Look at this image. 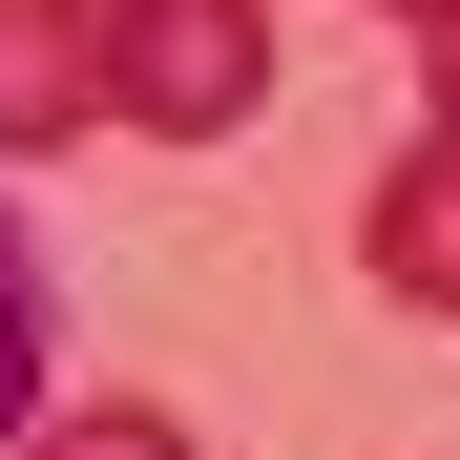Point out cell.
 I'll return each instance as SVG.
<instances>
[{
    "instance_id": "7a4b0ae2",
    "label": "cell",
    "mask_w": 460,
    "mask_h": 460,
    "mask_svg": "<svg viewBox=\"0 0 460 460\" xmlns=\"http://www.w3.org/2000/svg\"><path fill=\"white\" fill-rule=\"evenodd\" d=\"M105 126V0H0V146Z\"/></svg>"
},
{
    "instance_id": "5b68a950",
    "label": "cell",
    "mask_w": 460,
    "mask_h": 460,
    "mask_svg": "<svg viewBox=\"0 0 460 460\" xmlns=\"http://www.w3.org/2000/svg\"><path fill=\"white\" fill-rule=\"evenodd\" d=\"M42 460H189V419H146V398H105V419H63Z\"/></svg>"
},
{
    "instance_id": "6da1fadb",
    "label": "cell",
    "mask_w": 460,
    "mask_h": 460,
    "mask_svg": "<svg viewBox=\"0 0 460 460\" xmlns=\"http://www.w3.org/2000/svg\"><path fill=\"white\" fill-rule=\"evenodd\" d=\"M252 105H272V22H252V0H105V126L230 146Z\"/></svg>"
},
{
    "instance_id": "277c9868",
    "label": "cell",
    "mask_w": 460,
    "mask_h": 460,
    "mask_svg": "<svg viewBox=\"0 0 460 460\" xmlns=\"http://www.w3.org/2000/svg\"><path fill=\"white\" fill-rule=\"evenodd\" d=\"M42 419V230L0 209V439Z\"/></svg>"
},
{
    "instance_id": "8992f818",
    "label": "cell",
    "mask_w": 460,
    "mask_h": 460,
    "mask_svg": "<svg viewBox=\"0 0 460 460\" xmlns=\"http://www.w3.org/2000/svg\"><path fill=\"white\" fill-rule=\"evenodd\" d=\"M376 22H419V42H439V22H460V0H376Z\"/></svg>"
},
{
    "instance_id": "3957f363",
    "label": "cell",
    "mask_w": 460,
    "mask_h": 460,
    "mask_svg": "<svg viewBox=\"0 0 460 460\" xmlns=\"http://www.w3.org/2000/svg\"><path fill=\"white\" fill-rule=\"evenodd\" d=\"M356 252H376V293H398V314H460V126H419L398 168H376Z\"/></svg>"
}]
</instances>
